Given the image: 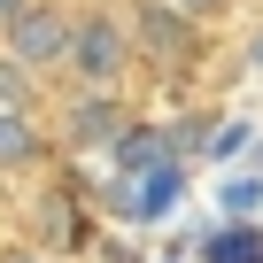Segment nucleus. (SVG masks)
<instances>
[{"label": "nucleus", "mask_w": 263, "mask_h": 263, "mask_svg": "<svg viewBox=\"0 0 263 263\" xmlns=\"http://www.w3.org/2000/svg\"><path fill=\"white\" fill-rule=\"evenodd\" d=\"M132 24L116 16V8H78V24H70V62L62 70H78V85L85 93H116V78L132 70Z\"/></svg>", "instance_id": "f257e3e1"}, {"label": "nucleus", "mask_w": 263, "mask_h": 263, "mask_svg": "<svg viewBox=\"0 0 263 263\" xmlns=\"http://www.w3.org/2000/svg\"><path fill=\"white\" fill-rule=\"evenodd\" d=\"M70 24H78V8H62V0H31L16 24H0V54L24 62L31 78H39V70H62V62H70Z\"/></svg>", "instance_id": "f03ea898"}, {"label": "nucleus", "mask_w": 263, "mask_h": 263, "mask_svg": "<svg viewBox=\"0 0 263 263\" xmlns=\"http://www.w3.org/2000/svg\"><path fill=\"white\" fill-rule=\"evenodd\" d=\"M108 194H116V217H124V224H155V217L178 209L186 171H178V163H155V171H140V178H116Z\"/></svg>", "instance_id": "7ed1b4c3"}, {"label": "nucleus", "mask_w": 263, "mask_h": 263, "mask_svg": "<svg viewBox=\"0 0 263 263\" xmlns=\"http://www.w3.org/2000/svg\"><path fill=\"white\" fill-rule=\"evenodd\" d=\"M132 47L171 62V54H194V47H201V24L178 16L171 0H140V8H132Z\"/></svg>", "instance_id": "20e7f679"}, {"label": "nucleus", "mask_w": 263, "mask_h": 263, "mask_svg": "<svg viewBox=\"0 0 263 263\" xmlns=\"http://www.w3.org/2000/svg\"><path fill=\"white\" fill-rule=\"evenodd\" d=\"M124 124H132V116H124L116 93H78V101H70V124H62V140H70V147H116Z\"/></svg>", "instance_id": "39448f33"}, {"label": "nucleus", "mask_w": 263, "mask_h": 263, "mask_svg": "<svg viewBox=\"0 0 263 263\" xmlns=\"http://www.w3.org/2000/svg\"><path fill=\"white\" fill-rule=\"evenodd\" d=\"M47 155H54V140L39 132V116H16V108H0V178H31Z\"/></svg>", "instance_id": "423d86ee"}, {"label": "nucleus", "mask_w": 263, "mask_h": 263, "mask_svg": "<svg viewBox=\"0 0 263 263\" xmlns=\"http://www.w3.org/2000/svg\"><path fill=\"white\" fill-rule=\"evenodd\" d=\"M155 163H171V132H155V124H124V140L108 147V171H116V178H140V171H155Z\"/></svg>", "instance_id": "0eeeda50"}, {"label": "nucleus", "mask_w": 263, "mask_h": 263, "mask_svg": "<svg viewBox=\"0 0 263 263\" xmlns=\"http://www.w3.org/2000/svg\"><path fill=\"white\" fill-rule=\"evenodd\" d=\"M201 263H263V224H217L201 240Z\"/></svg>", "instance_id": "6e6552de"}, {"label": "nucleus", "mask_w": 263, "mask_h": 263, "mask_svg": "<svg viewBox=\"0 0 263 263\" xmlns=\"http://www.w3.org/2000/svg\"><path fill=\"white\" fill-rule=\"evenodd\" d=\"M39 240H47V255H54V248H78V240H85V224L70 217V201H62V194H47V201H39Z\"/></svg>", "instance_id": "1a4fd4ad"}, {"label": "nucleus", "mask_w": 263, "mask_h": 263, "mask_svg": "<svg viewBox=\"0 0 263 263\" xmlns=\"http://www.w3.org/2000/svg\"><path fill=\"white\" fill-rule=\"evenodd\" d=\"M0 108H16V116H39V78H31L24 62H8V54H0Z\"/></svg>", "instance_id": "9d476101"}, {"label": "nucleus", "mask_w": 263, "mask_h": 263, "mask_svg": "<svg viewBox=\"0 0 263 263\" xmlns=\"http://www.w3.org/2000/svg\"><path fill=\"white\" fill-rule=\"evenodd\" d=\"M255 201H263V186H255V178H248V171H240V178H224V186H217V209H224V217H232V224H255Z\"/></svg>", "instance_id": "9b49d317"}, {"label": "nucleus", "mask_w": 263, "mask_h": 263, "mask_svg": "<svg viewBox=\"0 0 263 263\" xmlns=\"http://www.w3.org/2000/svg\"><path fill=\"white\" fill-rule=\"evenodd\" d=\"M240 147H248V124H217V140H209V155H217V163H232Z\"/></svg>", "instance_id": "f8f14e48"}, {"label": "nucleus", "mask_w": 263, "mask_h": 263, "mask_svg": "<svg viewBox=\"0 0 263 263\" xmlns=\"http://www.w3.org/2000/svg\"><path fill=\"white\" fill-rule=\"evenodd\" d=\"M0 263H54V255H47V248H8Z\"/></svg>", "instance_id": "ddd939ff"}, {"label": "nucleus", "mask_w": 263, "mask_h": 263, "mask_svg": "<svg viewBox=\"0 0 263 263\" xmlns=\"http://www.w3.org/2000/svg\"><path fill=\"white\" fill-rule=\"evenodd\" d=\"M171 8H178V16H194V24H201V16H209V8H217V0H171Z\"/></svg>", "instance_id": "4468645a"}, {"label": "nucleus", "mask_w": 263, "mask_h": 263, "mask_svg": "<svg viewBox=\"0 0 263 263\" xmlns=\"http://www.w3.org/2000/svg\"><path fill=\"white\" fill-rule=\"evenodd\" d=\"M24 8H31V0H0V24H16V16H24Z\"/></svg>", "instance_id": "2eb2a0df"}, {"label": "nucleus", "mask_w": 263, "mask_h": 263, "mask_svg": "<svg viewBox=\"0 0 263 263\" xmlns=\"http://www.w3.org/2000/svg\"><path fill=\"white\" fill-rule=\"evenodd\" d=\"M255 62H263V39H255Z\"/></svg>", "instance_id": "dca6fc26"}]
</instances>
